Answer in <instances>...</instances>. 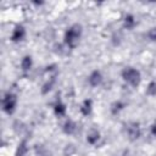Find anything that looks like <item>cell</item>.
<instances>
[{
    "label": "cell",
    "instance_id": "obj_14",
    "mask_svg": "<svg viewBox=\"0 0 156 156\" xmlns=\"http://www.w3.org/2000/svg\"><path fill=\"white\" fill-rule=\"evenodd\" d=\"M28 151V146H27V141L26 140H22L16 150V156H24Z\"/></svg>",
    "mask_w": 156,
    "mask_h": 156
},
{
    "label": "cell",
    "instance_id": "obj_2",
    "mask_svg": "<svg viewBox=\"0 0 156 156\" xmlns=\"http://www.w3.org/2000/svg\"><path fill=\"white\" fill-rule=\"evenodd\" d=\"M121 76H122V78H123V80H124L127 84L132 85L133 88H136V87L140 84L141 74H140V72H139L136 68H134V67H126V68H123L122 72H121Z\"/></svg>",
    "mask_w": 156,
    "mask_h": 156
},
{
    "label": "cell",
    "instance_id": "obj_13",
    "mask_svg": "<svg viewBox=\"0 0 156 156\" xmlns=\"http://www.w3.org/2000/svg\"><path fill=\"white\" fill-rule=\"evenodd\" d=\"M124 102H122L121 100H118V101H115L112 105H111V112L113 113V115H117V113H119L123 108H124Z\"/></svg>",
    "mask_w": 156,
    "mask_h": 156
},
{
    "label": "cell",
    "instance_id": "obj_17",
    "mask_svg": "<svg viewBox=\"0 0 156 156\" xmlns=\"http://www.w3.org/2000/svg\"><path fill=\"white\" fill-rule=\"evenodd\" d=\"M147 38L151 40V41H156V27H152L149 29L147 32Z\"/></svg>",
    "mask_w": 156,
    "mask_h": 156
},
{
    "label": "cell",
    "instance_id": "obj_15",
    "mask_svg": "<svg viewBox=\"0 0 156 156\" xmlns=\"http://www.w3.org/2000/svg\"><path fill=\"white\" fill-rule=\"evenodd\" d=\"M146 94L149 96H155L156 95V82L155 80H152V82L149 83V85L146 88Z\"/></svg>",
    "mask_w": 156,
    "mask_h": 156
},
{
    "label": "cell",
    "instance_id": "obj_3",
    "mask_svg": "<svg viewBox=\"0 0 156 156\" xmlns=\"http://www.w3.org/2000/svg\"><path fill=\"white\" fill-rule=\"evenodd\" d=\"M17 106V96L13 93L7 91L2 98V110L7 115H12L16 111Z\"/></svg>",
    "mask_w": 156,
    "mask_h": 156
},
{
    "label": "cell",
    "instance_id": "obj_7",
    "mask_svg": "<svg viewBox=\"0 0 156 156\" xmlns=\"http://www.w3.org/2000/svg\"><path fill=\"white\" fill-rule=\"evenodd\" d=\"M93 111V101L91 99H85L80 105V112L83 116H89Z\"/></svg>",
    "mask_w": 156,
    "mask_h": 156
},
{
    "label": "cell",
    "instance_id": "obj_5",
    "mask_svg": "<svg viewBox=\"0 0 156 156\" xmlns=\"http://www.w3.org/2000/svg\"><path fill=\"white\" fill-rule=\"evenodd\" d=\"M102 79H104V77H102L101 72L98 71V69H95V71H93V72L89 74V77H88V83H89L90 87H99V85L102 83Z\"/></svg>",
    "mask_w": 156,
    "mask_h": 156
},
{
    "label": "cell",
    "instance_id": "obj_12",
    "mask_svg": "<svg viewBox=\"0 0 156 156\" xmlns=\"http://www.w3.org/2000/svg\"><path fill=\"white\" fill-rule=\"evenodd\" d=\"M66 111H67L66 105H65L62 101L57 100V101L55 102V105H54V112H55V115L58 116V117H62V116L66 115Z\"/></svg>",
    "mask_w": 156,
    "mask_h": 156
},
{
    "label": "cell",
    "instance_id": "obj_11",
    "mask_svg": "<svg viewBox=\"0 0 156 156\" xmlns=\"http://www.w3.org/2000/svg\"><path fill=\"white\" fill-rule=\"evenodd\" d=\"M135 24H136V21H135V17L133 15L128 13V15L124 16V18H123V27L124 28L130 30V29H133L135 27Z\"/></svg>",
    "mask_w": 156,
    "mask_h": 156
},
{
    "label": "cell",
    "instance_id": "obj_16",
    "mask_svg": "<svg viewBox=\"0 0 156 156\" xmlns=\"http://www.w3.org/2000/svg\"><path fill=\"white\" fill-rule=\"evenodd\" d=\"M54 83H55V79H54V78H51L49 82H46V83L43 85L41 93H43V94H46L48 91H50V90H51V88H52V85H54Z\"/></svg>",
    "mask_w": 156,
    "mask_h": 156
},
{
    "label": "cell",
    "instance_id": "obj_4",
    "mask_svg": "<svg viewBox=\"0 0 156 156\" xmlns=\"http://www.w3.org/2000/svg\"><path fill=\"white\" fill-rule=\"evenodd\" d=\"M126 132H127V135L130 140H136L140 138L141 135V130H140V126L139 123L136 122H129L127 126H126Z\"/></svg>",
    "mask_w": 156,
    "mask_h": 156
},
{
    "label": "cell",
    "instance_id": "obj_9",
    "mask_svg": "<svg viewBox=\"0 0 156 156\" xmlns=\"http://www.w3.org/2000/svg\"><path fill=\"white\" fill-rule=\"evenodd\" d=\"M100 139V132L96 129H90L89 133L87 134V141L90 145H95Z\"/></svg>",
    "mask_w": 156,
    "mask_h": 156
},
{
    "label": "cell",
    "instance_id": "obj_1",
    "mask_svg": "<svg viewBox=\"0 0 156 156\" xmlns=\"http://www.w3.org/2000/svg\"><path fill=\"white\" fill-rule=\"evenodd\" d=\"M80 37H82V26L78 24V23H74V24L69 26L66 29L65 37H63L66 46L69 48V49H74L79 44Z\"/></svg>",
    "mask_w": 156,
    "mask_h": 156
},
{
    "label": "cell",
    "instance_id": "obj_6",
    "mask_svg": "<svg viewBox=\"0 0 156 156\" xmlns=\"http://www.w3.org/2000/svg\"><path fill=\"white\" fill-rule=\"evenodd\" d=\"M24 37H26V29H24V27L23 26H20V24L16 26L15 29H13V32H12V34H11V40L13 43H20V41H22L24 39Z\"/></svg>",
    "mask_w": 156,
    "mask_h": 156
},
{
    "label": "cell",
    "instance_id": "obj_18",
    "mask_svg": "<svg viewBox=\"0 0 156 156\" xmlns=\"http://www.w3.org/2000/svg\"><path fill=\"white\" fill-rule=\"evenodd\" d=\"M150 132H151V134H152L154 136H156V122L152 123V126H151V128H150Z\"/></svg>",
    "mask_w": 156,
    "mask_h": 156
},
{
    "label": "cell",
    "instance_id": "obj_10",
    "mask_svg": "<svg viewBox=\"0 0 156 156\" xmlns=\"http://www.w3.org/2000/svg\"><path fill=\"white\" fill-rule=\"evenodd\" d=\"M62 130H63L66 134L71 135V134L76 133V130H77V124H76V123H74L72 119H67V121L63 123Z\"/></svg>",
    "mask_w": 156,
    "mask_h": 156
},
{
    "label": "cell",
    "instance_id": "obj_8",
    "mask_svg": "<svg viewBox=\"0 0 156 156\" xmlns=\"http://www.w3.org/2000/svg\"><path fill=\"white\" fill-rule=\"evenodd\" d=\"M33 66V58L30 55H26L23 56V58L21 60V69L23 72H29L30 68Z\"/></svg>",
    "mask_w": 156,
    "mask_h": 156
}]
</instances>
